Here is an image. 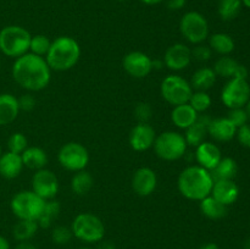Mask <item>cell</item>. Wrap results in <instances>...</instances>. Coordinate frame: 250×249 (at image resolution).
Returning a JSON list of instances; mask_svg holds the SVG:
<instances>
[{"mask_svg":"<svg viewBox=\"0 0 250 249\" xmlns=\"http://www.w3.org/2000/svg\"><path fill=\"white\" fill-rule=\"evenodd\" d=\"M188 104L198 112V114H204L210 106H211V97L209 93L204 90H195L192 93Z\"/></svg>","mask_w":250,"mask_h":249,"instance_id":"34","label":"cell"},{"mask_svg":"<svg viewBox=\"0 0 250 249\" xmlns=\"http://www.w3.org/2000/svg\"><path fill=\"white\" fill-rule=\"evenodd\" d=\"M73 237L84 243H98L104 239V222L92 212H81L73 219L71 225Z\"/></svg>","mask_w":250,"mask_h":249,"instance_id":"5","label":"cell"},{"mask_svg":"<svg viewBox=\"0 0 250 249\" xmlns=\"http://www.w3.org/2000/svg\"><path fill=\"white\" fill-rule=\"evenodd\" d=\"M134 116L141 124H148L153 116V107L148 103H138L134 107Z\"/></svg>","mask_w":250,"mask_h":249,"instance_id":"39","label":"cell"},{"mask_svg":"<svg viewBox=\"0 0 250 249\" xmlns=\"http://www.w3.org/2000/svg\"><path fill=\"white\" fill-rule=\"evenodd\" d=\"M241 1H242V5H244V6L250 9V0H241Z\"/></svg>","mask_w":250,"mask_h":249,"instance_id":"49","label":"cell"},{"mask_svg":"<svg viewBox=\"0 0 250 249\" xmlns=\"http://www.w3.org/2000/svg\"><path fill=\"white\" fill-rule=\"evenodd\" d=\"M93 185H94V180L88 171H77L71 180V190L76 195H85L92 189Z\"/></svg>","mask_w":250,"mask_h":249,"instance_id":"29","label":"cell"},{"mask_svg":"<svg viewBox=\"0 0 250 249\" xmlns=\"http://www.w3.org/2000/svg\"><path fill=\"white\" fill-rule=\"evenodd\" d=\"M0 249H10L9 241L1 234H0Z\"/></svg>","mask_w":250,"mask_h":249,"instance_id":"46","label":"cell"},{"mask_svg":"<svg viewBox=\"0 0 250 249\" xmlns=\"http://www.w3.org/2000/svg\"><path fill=\"white\" fill-rule=\"evenodd\" d=\"M116 1H121V2H124V1H128V0H116Z\"/></svg>","mask_w":250,"mask_h":249,"instance_id":"52","label":"cell"},{"mask_svg":"<svg viewBox=\"0 0 250 249\" xmlns=\"http://www.w3.org/2000/svg\"><path fill=\"white\" fill-rule=\"evenodd\" d=\"M187 143L183 134L176 131H166L156 136L153 144L156 156L165 161H176L186 155Z\"/></svg>","mask_w":250,"mask_h":249,"instance_id":"6","label":"cell"},{"mask_svg":"<svg viewBox=\"0 0 250 249\" xmlns=\"http://www.w3.org/2000/svg\"><path fill=\"white\" fill-rule=\"evenodd\" d=\"M243 249H250V238H248L246 241V243H244V247Z\"/></svg>","mask_w":250,"mask_h":249,"instance_id":"50","label":"cell"},{"mask_svg":"<svg viewBox=\"0 0 250 249\" xmlns=\"http://www.w3.org/2000/svg\"><path fill=\"white\" fill-rule=\"evenodd\" d=\"M60 203L58 200L49 199L45 200V204H44L43 211H42L41 216L37 220V224L42 228H48L53 225L54 220L59 216L60 214Z\"/></svg>","mask_w":250,"mask_h":249,"instance_id":"31","label":"cell"},{"mask_svg":"<svg viewBox=\"0 0 250 249\" xmlns=\"http://www.w3.org/2000/svg\"><path fill=\"white\" fill-rule=\"evenodd\" d=\"M20 114L17 98L10 93L0 94V126H6L14 122Z\"/></svg>","mask_w":250,"mask_h":249,"instance_id":"22","label":"cell"},{"mask_svg":"<svg viewBox=\"0 0 250 249\" xmlns=\"http://www.w3.org/2000/svg\"><path fill=\"white\" fill-rule=\"evenodd\" d=\"M139 1L141 2H143V4H146V5H159V4H161V2H164L165 1V0H139Z\"/></svg>","mask_w":250,"mask_h":249,"instance_id":"48","label":"cell"},{"mask_svg":"<svg viewBox=\"0 0 250 249\" xmlns=\"http://www.w3.org/2000/svg\"><path fill=\"white\" fill-rule=\"evenodd\" d=\"M122 66L131 77L144 78L153 71V60L143 51H131L125 55Z\"/></svg>","mask_w":250,"mask_h":249,"instance_id":"13","label":"cell"},{"mask_svg":"<svg viewBox=\"0 0 250 249\" xmlns=\"http://www.w3.org/2000/svg\"><path fill=\"white\" fill-rule=\"evenodd\" d=\"M38 228L36 220H19L12 228V236L17 242L31 241L36 236Z\"/></svg>","mask_w":250,"mask_h":249,"instance_id":"30","label":"cell"},{"mask_svg":"<svg viewBox=\"0 0 250 249\" xmlns=\"http://www.w3.org/2000/svg\"><path fill=\"white\" fill-rule=\"evenodd\" d=\"M237 127L227 117L211 119L208 134L216 142H229L236 137Z\"/></svg>","mask_w":250,"mask_h":249,"instance_id":"20","label":"cell"},{"mask_svg":"<svg viewBox=\"0 0 250 249\" xmlns=\"http://www.w3.org/2000/svg\"><path fill=\"white\" fill-rule=\"evenodd\" d=\"M21 158L23 166L34 171L44 168L48 164V155H46L45 150L39 146H28L21 154Z\"/></svg>","mask_w":250,"mask_h":249,"instance_id":"24","label":"cell"},{"mask_svg":"<svg viewBox=\"0 0 250 249\" xmlns=\"http://www.w3.org/2000/svg\"><path fill=\"white\" fill-rule=\"evenodd\" d=\"M156 132L149 124H138L131 129L128 142L134 151H146L153 146Z\"/></svg>","mask_w":250,"mask_h":249,"instance_id":"16","label":"cell"},{"mask_svg":"<svg viewBox=\"0 0 250 249\" xmlns=\"http://www.w3.org/2000/svg\"><path fill=\"white\" fill-rule=\"evenodd\" d=\"M11 73L15 82L28 92L44 89L51 80V70L45 59L32 53L15 59Z\"/></svg>","mask_w":250,"mask_h":249,"instance_id":"1","label":"cell"},{"mask_svg":"<svg viewBox=\"0 0 250 249\" xmlns=\"http://www.w3.org/2000/svg\"><path fill=\"white\" fill-rule=\"evenodd\" d=\"M200 212L210 220H220L227 215V207L217 202L211 194L199 202Z\"/></svg>","mask_w":250,"mask_h":249,"instance_id":"25","label":"cell"},{"mask_svg":"<svg viewBox=\"0 0 250 249\" xmlns=\"http://www.w3.org/2000/svg\"><path fill=\"white\" fill-rule=\"evenodd\" d=\"M241 0H219L217 12H219L220 17L224 21H231V20L236 19L238 16L239 12H241Z\"/></svg>","mask_w":250,"mask_h":249,"instance_id":"33","label":"cell"},{"mask_svg":"<svg viewBox=\"0 0 250 249\" xmlns=\"http://www.w3.org/2000/svg\"><path fill=\"white\" fill-rule=\"evenodd\" d=\"M221 159V150L216 144L211 143V142H203L197 146L195 160H197L198 165L202 166L205 170L211 171L220 163Z\"/></svg>","mask_w":250,"mask_h":249,"instance_id":"18","label":"cell"},{"mask_svg":"<svg viewBox=\"0 0 250 249\" xmlns=\"http://www.w3.org/2000/svg\"><path fill=\"white\" fill-rule=\"evenodd\" d=\"M80 249H92V248H88V247H83V248H80Z\"/></svg>","mask_w":250,"mask_h":249,"instance_id":"53","label":"cell"},{"mask_svg":"<svg viewBox=\"0 0 250 249\" xmlns=\"http://www.w3.org/2000/svg\"><path fill=\"white\" fill-rule=\"evenodd\" d=\"M31 33L24 27L10 24L0 31V51L5 56L17 59L29 53Z\"/></svg>","mask_w":250,"mask_h":249,"instance_id":"4","label":"cell"},{"mask_svg":"<svg viewBox=\"0 0 250 249\" xmlns=\"http://www.w3.org/2000/svg\"><path fill=\"white\" fill-rule=\"evenodd\" d=\"M238 172V165L236 160L232 158H222L220 163L210 171L212 180L224 181V180H233Z\"/></svg>","mask_w":250,"mask_h":249,"instance_id":"27","label":"cell"},{"mask_svg":"<svg viewBox=\"0 0 250 249\" xmlns=\"http://www.w3.org/2000/svg\"><path fill=\"white\" fill-rule=\"evenodd\" d=\"M164 65L171 71H182L190 65L192 49L183 43H176L168 46L164 55Z\"/></svg>","mask_w":250,"mask_h":249,"instance_id":"14","label":"cell"},{"mask_svg":"<svg viewBox=\"0 0 250 249\" xmlns=\"http://www.w3.org/2000/svg\"><path fill=\"white\" fill-rule=\"evenodd\" d=\"M214 180L210 171L199 165L188 166L181 171L177 180V188L181 194L189 200L200 202L211 194Z\"/></svg>","mask_w":250,"mask_h":249,"instance_id":"2","label":"cell"},{"mask_svg":"<svg viewBox=\"0 0 250 249\" xmlns=\"http://www.w3.org/2000/svg\"><path fill=\"white\" fill-rule=\"evenodd\" d=\"M81 58V46L75 38L70 36H60L51 42L45 61L50 70L68 71L77 65Z\"/></svg>","mask_w":250,"mask_h":249,"instance_id":"3","label":"cell"},{"mask_svg":"<svg viewBox=\"0 0 250 249\" xmlns=\"http://www.w3.org/2000/svg\"><path fill=\"white\" fill-rule=\"evenodd\" d=\"M199 249H220L219 246L216 243H212V242H209V243H205L200 247Z\"/></svg>","mask_w":250,"mask_h":249,"instance_id":"47","label":"cell"},{"mask_svg":"<svg viewBox=\"0 0 250 249\" xmlns=\"http://www.w3.org/2000/svg\"><path fill=\"white\" fill-rule=\"evenodd\" d=\"M45 200L36 194L33 190H20L12 197L10 208L19 220H38L43 211Z\"/></svg>","mask_w":250,"mask_h":249,"instance_id":"7","label":"cell"},{"mask_svg":"<svg viewBox=\"0 0 250 249\" xmlns=\"http://www.w3.org/2000/svg\"><path fill=\"white\" fill-rule=\"evenodd\" d=\"M246 110H247V114H248V117L250 120V100L248 102V104L246 105Z\"/></svg>","mask_w":250,"mask_h":249,"instance_id":"51","label":"cell"},{"mask_svg":"<svg viewBox=\"0 0 250 249\" xmlns=\"http://www.w3.org/2000/svg\"><path fill=\"white\" fill-rule=\"evenodd\" d=\"M72 237L73 233L71 231V227L56 226L51 231V241L55 244H60V246L68 243L72 239Z\"/></svg>","mask_w":250,"mask_h":249,"instance_id":"37","label":"cell"},{"mask_svg":"<svg viewBox=\"0 0 250 249\" xmlns=\"http://www.w3.org/2000/svg\"><path fill=\"white\" fill-rule=\"evenodd\" d=\"M212 55V50L210 49L209 45L205 44H198L192 49V59H195L199 62H205V61L210 60Z\"/></svg>","mask_w":250,"mask_h":249,"instance_id":"40","label":"cell"},{"mask_svg":"<svg viewBox=\"0 0 250 249\" xmlns=\"http://www.w3.org/2000/svg\"><path fill=\"white\" fill-rule=\"evenodd\" d=\"M161 97L172 106L187 104L193 93V88L187 80L178 75L165 77L160 85Z\"/></svg>","mask_w":250,"mask_h":249,"instance_id":"9","label":"cell"},{"mask_svg":"<svg viewBox=\"0 0 250 249\" xmlns=\"http://www.w3.org/2000/svg\"><path fill=\"white\" fill-rule=\"evenodd\" d=\"M58 160L61 167L67 171L77 172L87 167L89 163V153L83 144L78 142H68L63 144L59 150Z\"/></svg>","mask_w":250,"mask_h":249,"instance_id":"10","label":"cell"},{"mask_svg":"<svg viewBox=\"0 0 250 249\" xmlns=\"http://www.w3.org/2000/svg\"><path fill=\"white\" fill-rule=\"evenodd\" d=\"M32 190L42 199H54L59 192V178L53 171L41 168L32 177Z\"/></svg>","mask_w":250,"mask_h":249,"instance_id":"12","label":"cell"},{"mask_svg":"<svg viewBox=\"0 0 250 249\" xmlns=\"http://www.w3.org/2000/svg\"><path fill=\"white\" fill-rule=\"evenodd\" d=\"M241 65L239 62H237L233 58L229 55L221 56V58L217 59L215 61V65L212 67L214 72L216 73V76H220V77L224 78H233L236 76L237 68Z\"/></svg>","mask_w":250,"mask_h":249,"instance_id":"32","label":"cell"},{"mask_svg":"<svg viewBox=\"0 0 250 249\" xmlns=\"http://www.w3.org/2000/svg\"><path fill=\"white\" fill-rule=\"evenodd\" d=\"M221 100L229 109L246 107L250 100V85L248 81L231 78L222 88Z\"/></svg>","mask_w":250,"mask_h":249,"instance_id":"11","label":"cell"},{"mask_svg":"<svg viewBox=\"0 0 250 249\" xmlns=\"http://www.w3.org/2000/svg\"><path fill=\"white\" fill-rule=\"evenodd\" d=\"M97 249H116L114 243L109 241H103L102 243H99V246L97 247Z\"/></svg>","mask_w":250,"mask_h":249,"instance_id":"45","label":"cell"},{"mask_svg":"<svg viewBox=\"0 0 250 249\" xmlns=\"http://www.w3.org/2000/svg\"><path fill=\"white\" fill-rule=\"evenodd\" d=\"M236 137L242 146L250 149V124H246L237 128Z\"/></svg>","mask_w":250,"mask_h":249,"instance_id":"42","label":"cell"},{"mask_svg":"<svg viewBox=\"0 0 250 249\" xmlns=\"http://www.w3.org/2000/svg\"><path fill=\"white\" fill-rule=\"evenodd\" d=\"M2 154V150H1V146H0V155H1Z\"/></svg>","mask_w":250,"mask_h":249,"instance_id":"54","label":"cell"},{"mask_svg":"<svg viewBox=\"0 0 250 249\" xmlns=\"http://www.w3.org/2000/svg\"><path fill=\"white\" fill-rule=\"evenodd\" d=\"M27 148H28V139L21 132L12 133L7 139V151L21 155Z\"/></svg>","mask_w":250,"mask_h":249,"instance_id":"36","label":"cell"},{"mask_svg":"<svg viewBox=\"0 0 250 249\" xmlns=\"http://www.w3.org/2000/svg\"><path fill=\"white\" fill-rule=\"evenodd\" d=\"M15 249H37V247L34 246L32 242L29 241H24V242H19Z\"/></svg>","mask_w":250,"mask_h":249,"instance_id":"44","label":"cell"},{"mask_svg":"<svg viewBox=\"0 0 250 249\" xmlns=\"http://www.w3.org/2000/svg\"><path fill=\"white\" fill-rule=\"evenodd\" d=\"M216 78V73L214 72L211 67H200L193 73L192 80H190L189 83L193 89L207 92L208 89H210L215 84Z\"/></svg>","mask_w":250,"mask_h":249,"instance_id":"26","label":"cell"},{"mask_svg":"<svg viewBox=\"0 0 250 249\" xmlns=\"http://www.w3.org/2000/svg\"><path fill=\"white\" fill-rule=\"evenodd\" d=\"M165 2L168 9L173 10V11H177V10L183 9L186 6L187 0H165Z\"/></svg>","mask_w":250,"mask_h":249,"instance_id":"43","label":"cell"},{"mask_svg":"<svg viewBox=\"0 0 250 249\" xmlns=\"http://www.w3.org/2000/svg\"><path fill=\"white\" fill-rule=\"evenodd\" d=\"M227 119L237 127L239 128L243 124H248V114H247L246 107H236V109H229V115H227Z\"/></svg>","mask_w":250,"mask_h":249,"instance_id":"38","label":"cell"},{"mask_svg":"<svg viewBox=\"0 0 250 249\" xmlns=\"http://www.w3.org/2000/svg\"><path fill=\"white\" fill-rule=\"evenodd\" d=\"M158 187V176L150 167H139L132 176V189L139 197H149Z\"/></svg>","mask_w":250,"mask_h":249,"instance_id":"15","label":"cell"},{"mask_svg":"<svg viewBox=\"0 0 250 249\" xmlns=\"http://www.w3.org/2000/svg\"><path fill=\"white\" fill-rule=\"evenodd\" d=\"M199 114L189 104H182L173 106L171 111V121L176 127L181 129H187L190 124L195 122Z\"/></svg>","mask_w":250,"mask_h":249,"instance_id":"23","label":"cell"},{"mask_svg":"<svg viewBox=\"0 0 250 249\" xmlns=\"http://www.w3.org/2000/svg\"><path fill=\"white\" fill-rule=\"evenodd\" d=\"M50 39L44 34H37V36H32L31 43H29V53L34 54V55L42 56L45 58L46 53L50 48Z\"/></svg>","mask_w":250,"mask_h":249,"instance_id":"35","label":"cell"},{"mask_svg":"<svg viewBox=\"0 0 250 249\" xmlns=\"http://www.w3.org/2000/svg\"><path fill=\"white\" fill-rule=\"evenodd\" d=\"M210 121L211 117L207 114H199L198 119L193 124H190L187 129H185L186 143L188 146H195L197 148L199 144L205 142V138L208 136V129H209Z\"/></svg>","mask_w":250,"mask_h":249,"instance_id":"17","label":"cell"},{"mask_svg":"<svg viewBox=\"0 0 250 249\" xmlns=\"http://www.w3.org/2000/svg\"><path fill=\"white\" fill-rule=\"evenodd\" d=\"M23 163L20 154L5 151L0 155V176L6 180H14L19 177L23 170Z\"/></svg>","mask_w":250,"mask_h":249,"instance_id":"21","label":"cell"},{"mask_svg":"<svg viewBox=\"0 0 250 249\" xmlns=\"http://www.w3.org/2000/svg\"><path fill=\"white\" fill-rule=\"evenodd\" d=\"M211 195L217 202L229 208L238 199L239 188L233 180L215 181L211 189Z\"/></svg>","mask_w":250,"mask_h":249,"instance_id":"19","label":"cell"},{"mask_svg":"<svg viewBox=\"0 0 250 249\" xmlns=\"http://www.w3.org/2000/svg\"><path fill=\"white\" fill-rule=\"evenodd\" d=\"M178 27L183 38L193 45L204 43L209 38V22L198 11L186 12L180 20Z\"/></svg>","mask_w":250,"mask_h":249,"instance_id":"8","label":"cell"},{"mask_svg":"<svg viewBox=\"0 0 250 249\" xmlns=\"http://www.w3.org/2000/svg\"><path fill=\"white\" fill-rule=\"evenodd\" d=\"M209 46L221 56L229 55L234 50V41L229 34L219 32L209 36Z\"/></svg>","mask_w":250,"mask_h":249,"instance_id":"28","label":"cell"},{"mask_svg":"<svg viewBox=\"0 0 250 249\" xmlns=\"http://www.w3.org/2000/svg\"><path fill=\"white\" fill-rule=\"evenodd\" d=\"M17 102H19L20 111H32L36 106V98L31 93H26L17 98Z\"/></svg>","mask_w":250,"mask_h":249,"instance_id":"41","label":"cell"}]
</instances>
